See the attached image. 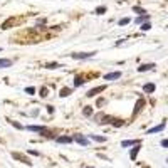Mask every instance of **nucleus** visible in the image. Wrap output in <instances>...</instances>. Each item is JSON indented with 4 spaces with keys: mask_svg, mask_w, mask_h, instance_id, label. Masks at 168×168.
Instances as JSON below:
<instances>
[{
    "mask_svg": "<svg viewBox=\"0 0 168 168\" xmlns=\"http://www.w3.org/2000/svg\"><path fill=\"white\" fill-rule=\"evenodd\" d=\"M25 129L34 131V133H39V135H42V136H51L49 135V129L45 128V126H35V124H30V126H25Z\"/></svg>",
    "mask_w": 168,
    "mask_h": 168,
    "instance_id": "nucleus-1",
    "label": "nucleus"
},
{
    "mask_svg": "<svg viewBox=\"0 0 168 168\" xmlns=\"http://www.w3.org/2000/svg\"><path fill=\"white\" fill-rule=\"evenodd\" d=\"M94 54H98V52H96V51H92V52H76V54H72L71 57H72V59H77V61H82V59L92 57Z\"/></svg>",
    "mask_w": 168,
    "mask_h": 168,
    "instance_id": "nucleus-2",
    "label": "nucleus"
},
{
    "mask_svg": "<svg viewBox=\"0 0 168 168\" xmlns=\"http://www.w3.org/2000/svg\"><path fill=\"white\" fill-rule=\"evenodd\" d=\"M104 89H106V86H96V88L89 89V91L86 92V96H88V98H92V96H96V94H99V92H102Z\"/></svg>",
    "mask_w": 168,
    "mask_h": 168,
    "instance_id": "nucleus-3",
    "label": "nucleus"
},
{
    "mask_svg": "<svg viewBox=\"0 0 168 168\" xmlns=\"http://www.w3.org/2000/svg\"><path fill=\"white\" fill-rule=\"evenodd\" d=\"M72 139H74L76 143H79L81 146H88V145H89V139L86 138V136H82V135H74Z\"/></svg>",
    "mask_w": 168,
    "mask_h": 168,
    "instance_id": "nucleus-4",
    "label": "nucleus"
},
{
    "mask_svg": "<svg viewBox=\"0 0 168 168\" xmlns=\"http://www.w3.org/2000/svg\"><path fill=\"white\" fill-rule=\"evenodd\" d=\"M165 126H166V123H165V121H163V123H160V124H158V126H153V128H150V129H148V131H146V135H153V133L163 131V129H165Z\"/></svg>",
    "mask_w": 168,
    "mask_h": 168,
    "instance_id": "nucleus-5",
    "label": "nucleus"
},
{
    "mask_svg": "<svg viewBox=\"0 0 168 168\" xmlns=\"http://www.w3.org/2000/svg\"><path fill=\"white\" fill-rule=\"evenodd\" d=\"M12 156H14L15 160H20V161H24V163H25V165H29V166L32 165V161H30L29 158L25 156V155H20V153H12Z\"/></svg>",
    "mask_w": 168,
    "mask_h": 168,
    "instance_id": "nucleus-6",
    "label": "nucleus"
},
{
    "mask_svg": "<svg viewBox=\"0 0 168 168\" xmlns=\"http://www.w3.org/2000/svg\"><path fill=\"white\" fill-rule=\"evenodd\" d=\"M121 77V72L119 71H114V72H109L104 76V81H114V79H119Z\"/></svg>",
    "mask_w": 168,
    "mask_h": 168,
    "instance_id": "nucleus-7",
    "label": "nucleus"
},
{
    "mask_svg": "<svg viewBox=\"0 0 168 168\" xmlns=\"http://www.w3.org/2000/svg\"><path fill=\"white\" fill-rule=\"evenodd\" d=\"M136 145H139V139H124V141L121 143L123 148H126V146H136Z\"/></svg>",
    "mask_w": 168,
    "mask_h": 168,
    "instance_id": "nucleus-8",
    "label": "nucleus"
},
{
    "mask_svg": "<svg viewBox=\"0 0 168 168\" xmlns=\"http://www.w3.org/2000/svg\"><path fill=\"white\" fill-rule=\"evenodd\" d=\"M153 67H155L153 62H150V64H141V66L138 67V72H145V71H150V69H153Z\"/></svg>",
    "mask_w": 168,
    "mask_h": 168,
    "instance_id": "nucleus-9",
    "label": "nucleus"
},
{
    "mask_svg": "<svg viewBox=\"0 0 168 168\" xmlns=\"http://www.w3.org/2000/svg\"><path fill=\"white\" fill-rule=\"evenodd\" d=\"M14 62L10 59H0V69H5V67H12Z\"/></svg>",
    "mask_w": 168,
    "mask_h": 168,
    "instance_id": "nucleus-10",
    "label": "nucleus"
},
{
    "mask_svg": "<svg viewBox=\"0 0 168 168\" xmlns=\"http://www.w3.org/2000/svg\"><path fill=\"white\" fill-rule=\"evenodd\" d=\"M139 148H141V146L136 145L135 148L131 150V153H129V158H131V161H135V160H136V156H138V153H139Z\"/></svg>",
    "mask_w": 168,
    "mask_h": 168,
    "instance_id": "nucleus-11",
    "label": "nucleus"
},
{
    "mask_svg": "<svg viewBox=\"0 0 168 168\" xmlns=\"http://www.w3.org/2000/svg\"><path fill=\"white\" fill-rule=\"evenodd\" d=\"M143 91H145V92H148V94L155 92V84H153V82H148V84H145V86H143Z\"/></svg>",
    "mask_w": 168,
    "mask_h": 168,
    "instance_id": "nucleus-12",
    "label": "nucleus"
},
{
    "mask_svg": "<svg viewBox=\"0 0 168 168\" xmlns=\"http://www.w3.org/2000/svg\"><path fill=\"white\" fill-rule=\"evenodd\" d=\"M145 106V99H138V102H136L135 106V111H133V114H138L139 111H141V108Z\"/></svg>",
    "mask_w": 168,
    "mask_h": 168,
    "instance_id": "nucleus-13",
    "label": "nucleus"
},
{
    "mask_svg": "<svg viewBox=\"0 0 168 168\" xmlns=\"http://www.w3.org/2000/svg\"><path fill=\"white\" fill-rule=\"evenodd\" d=\"M55 141H57V143H72L74 139L71 138V136H57V138H55Z\"/></svg>",
    "mask_w": 168,
    "mask_h": 168,
    "instance_id": "nucleus-14",
    "label": "nucleus"
},
{
    "mask_svg": "<svg viewBox=\"0 0 168 168\" xmlns=\"http://www.w3.org/2000/svg\"><path fill=\"white\" fill-rule=\"evenodd\" d=\"M148 18H150V15H148V14H145V15H139V17L136 18L135 22H136V24H145L146 20H148Z\"/></svg>",
    "mask_w": 168,
    "mask_h": 168,
    "instance_id": "nucleus-15",
    "label": "nucleus"
},
{
    "mask_svg": "<svg viewBox=\"0 0 168 168\" xmlns=\"http://www.w3.org/2000/svg\"><path fill=\"white\" fill-rule=\"evenodd\" d=\"M89 138L94 139V141H98V143H104V141H106L104 136H98V135H89Z\"/></svg>",
    "mask_w": 168,
    "mask_h": 168,
    "instance_id": "nucleus-16",
    "label": "nucleus"
},
{
    "mask_svg": "<svg viewBox=\"0 0 168 168\" xmlns=\"http://www.w3.org/2000/svg\"><path fill=\"white\" fill-rule=\"evenodd\" d=\"M69 94H71V89L69 88H62L61 92H59V96H61V98H66V96H69Z\"/></svg>",
    "mask_w": 168,
    "mask_h": 168,
    "instance_id": "nucleus-17",
    "label": "nucleus"
},
{
    "mask_svg": "<svg viewBox=\"0 0 168 168\" xmlns=\"http://www.w3.org/2000/svg\"><path fill=\"white\" fill-rule=\"evenodd\" d=\"M82 84H84V79H82L81 76H76V77H74V86H76V88H77V86H82Z\"/></svg>",
    "mask_w": 168,
    "mask_h": 168,
    "instance_id": "nucleus-18",
    "label": "nucleus"
},
{
    "mask_svg": "<svg viewBox=\"0 0 168 168\" xmlns=\"http://www.w3.org/2000/svg\"><path fill=\"white\" fill-rule=\"evenodd\" d=\"M96 14H98V15H102V14H104V12H106V7H104V5H99V7H96Z\"/></svg>",
    "mask_w": 168,
    "mask_h": 168,
    "instance_id": "nucleus-19",
    "label": "nucleus"
},
{
    "mask_svg": "<svg viewBox=\"0 0 168 168\" xmlns=\"http://www.w3.org/2000/svg\"><path fill=\"white\" fill-rule=\"evenodd\" d=\"M82 114H84V116H91V114H92V108L91 106H86L82 109Z\"/></svg>",
    "mask_w": 168,
    "mask_h": 168,
    "instance_id": "nucleus-20",
    "label": "nucleus"
},
{
    "mask_svg": "<svg viewBox=\"0 0 168 168\" xmlns=\"http://www.w3.org/2000/svg\"><path fill=\"white\" fill-rule=\"evenodd\" d=\"M10 124L14 126V128H17V129H24V126H22L20 123H17V121H12V119H10Z\"/></svg>",
    "mask_w": 168,
    "mask_h": 168,
    "instance_id": "nucleus-21",
    "label": "nucleus"
},
{
    "mask_svg": "<svg viewBox=\"0 0 168 168\" xmlns=\"http://www.w3.org/2000/svg\"><path fill=\"white\" fill-rule=\"evenodd\" d=\"M45 67L47 69H55V67H59V64L57 62H49V64H45Z\"/></svg>",
    "mask_w": 168,
    "mask_h": 168,
    "instance_id": "nucleus-22",
    "label": "nucleus"
},
{
    "mask_svg": "<svg viewBox=\"0 0 168 168\" xmlns=\"http://www.w3.org/2000/svg\"><path fill=\"white\" fill-rule=\"evenodd\" d=\"M150 29H151V24H150V22L141 24V30H150Z\"/></svg>",
    "mask_w": 168,
    "mask_h": 168,
    "instance_id": "nucleus-23",
    "label": "nucleus"
},
{
    "mask_svg": "<svg viewBox=\"0 0 168 168\" xmlns=\"http://www.w3.org/2000/svg\"><path fill=\"white\" fill-rule=\"evenodd\" d=\"M133 10H135L136 14H141V15H145V14H146V10H143L141 7H133Z\"/></svg>",
    "mask_w": 168,
    "mask_h": 168,
    "instance_id": "nucleus-24",
    "label": "nucleus"
},
{
    "mask_svg": "<svg viewBox=\"0 0 168 168\" xmlns=\"http://www.w3.org/2000/svg\"><path fill=\"white\" fill-rule=\"evenodd\" d=\"M126 24H129L128 17H124V18H121V20H119V25H126Z\"/></svg>",
    "mask_w": 168,
    "mask_h": 168,
    "instance_id": "nucleus-25",
    "label": "nucleus"
},
{
    "mask_svg": "<svg viewBox=\"0 0 168 168\" xmlns=\"http://www.w3.org/2000/svg\"><path fill=\"white\" fill-rule=\"evenodd\" d=\"M25 92L27 94H34V92H35V88H25Z\"/></svg>",
    "mask_w": 168,
    "mask_h": 168,
    "instance_id": "nucleus-26",
    "label": "nucleus"
},
{
    "mask_svg": "<svg viewBox=\"0 0 168 168\" xmlns=\"http://www.w3.org/2000/svg\"><path fill=\"white\" fill-rule=\"evenodd\" d=\"M40 96H42V98H45V96H47V88H42V89H40Z\"/></svg>",
    "mask_w": 168,
    "mask_h": 168,
    "instance_id": "nucleus-27",
    "label": "nucleus"
},
{
    "mask_svg": "<svg viewBox=\"0 0 168 168\" xmlns=\"http://www.w3.org/2000/svg\"><path fill=\"white\" fill-rule=\"evenodd\" d=\"M29 155H34V156H39V151H35V150H29Z\"/></svg>",
    "mask_w": 168,
    "mask_h": 168,
    "instance_id": "nucleus-28",
    "label": "nucleus"
},
{
    "mask_svg": "<svg viewBox=\"0 0 168 168\" xmlns=\"http://www.w3.org/2000/svg\"><path fill=\"white\" fill-rule=\"evenodd\" d=\"M161 146H165V148H168V139H163V141H161Z\"/></svg>",
    "mask_w": 168,
    "mask_h": 168,
    "instance_id": "nucleus-29",
    "label": "nucleus"
},
{
    "mask_svg": "<svg viewBox=\"0 0 168 168\" xmlns=\"http://www.w3.org/2000/svg\"><path fill=\"white\" fill-rule=\"evenodd\" d=\"M47 111H49V114H52V113H54V108H52V106H47Z\"/></svg>",
    "mask_w": 168,
    "mask_h": 168,
    "instance_id": "nucleus-30",
    "label": "nucleus"
},
{
    "mask_svg": "<svg viewBox=\"0 0 168 168\" xmlns=\"http://www.w3.org/2000/svg\"><path fill=\"white\" fill-rule=\"evenodd\" d=\"M86 168H94V166H86Z\"/></svg>",
    "mask_w": 168,
    "mask_h": 168,
    "instance_id": "nucleus-31",
    "label": "nucleus"
},
{
    "mask_svg": "<svg viewBox=\"0 0 168 168\" xmlns=\"http://www.w3.org/2000/svg\"><path fill=\"white\" fill-rule=\"evenodd\" d=\"M0 52H2V47H0Z\"/></svg>",
    "mask_w": 168,
    "mask_h": 168,
    "instance_id": "nucleus-32",
    "label": "nucleus"
},
{
    "mask_svg": "<svg viewBox=\"0 0 168 168\" xmlns=\"http://www.w3.org/2000/svg\"><path fill=\"white\" fill-rule=\"evenodd\" d=\"M166 161H168V160H166Z\"/></svg>",
    "mask_w": 168,
    "mask_h": 168,
    "instance_id": "nucleus-33",
    "label": "nucleus"
}]
</instances>
